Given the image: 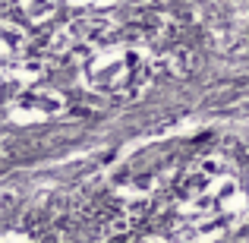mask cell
Returning <instances> with one entry per match:
<instances>
[{"label": "cell", "mask_w": 249, "mask_h": 243, "mask_svg": "<svg viewBox=\"0 0 249 243\" xmlns=\"http://www.w3.org/2000/svg\"><path fill=\"white\" fill-rule=\"evenodd\" d=\"M142 243H177V240H167V237H145Z\"/></svg>", "instance_id": "4"}, {"label": "cell", "mask_w": 249, "mask_h": 243, "mask_svg": "<svg viewBox=\"0 0 249 243\" xmlns=\"http://www.w3.org/2000/svg\"><path fill=\"white\" fill-rule=\"evenodd\" d=\"M85 82L110 98H136L152 85L155 60L133 44H110L85 60Z\"/></svg>", "instance_id": "1"}, {"label": "cell", "mask_w": 249, "mask_h": 243, "mask_svg": "<svg viewBox=\"0 0 249 243\" xmlns=\"http://www.w3.org/2000/svg\"><path fill=\"white\" fill-rule=\"evenodd\" d=\"M70 6H85V10H104V6H110L114 0H67Z\"/></svg>", "instance_id": "3"}, {"label": "cell", "mask_w": 249, "mask_h": 243, "mask_svg": "<svg viewBox=\"0 0 249 243\" xmlns=\"http://www.w3.org/2000/svg\"><path fill=\"white\" fill-rule=\"evenodd\" d=\"M63 111V95L57 89H25L16 101H10V117L19 123L51 120Z\"/></svg>", "instance_id": "2"}]
</instances>
